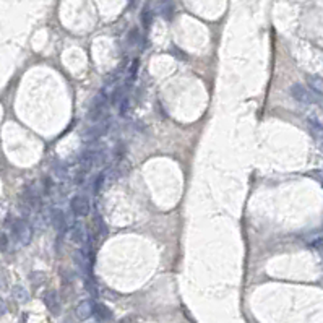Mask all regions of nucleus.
Here are the masks:
<instances>
[{"label":"nucleus","instance_id":"obj_11","mask_svg":"<svg viewBox=\"0 0 323 323\" xmlns=\"http://www.w3.org/2000/svg\"><path fill=\"white\" fill-rule=\"evenodd\" d=\"M15 296L18 297L20 301H26L28 299V293L24 291V289L21 287V286H18V287H15Z\"/></svg>","mask_w":323,"mask_h":323},{"label":"nucleus","instance_id":"obj_2","mask_svg":"<svg viewBox=\"0 0 323 323\" xmlns=\"http://www.w3.org/2000/svg\"><path fill=\"white\" fill-rule=\"evenodd\" d=\"M89 210H91V205H89V200L86 195H75L72 197L70 200V211L73 216L77 218H83V216H88L89 214Z\"/></svg>","mask_w":323,"mask_h":323},{"label":"nucleus","instance_id":"obj_3","mask_svg":"<svg viewBox=\"0 0 323 323\" xmlns=\"http://www.w3.org/2000/svg\"><path fill=\"white\" fill-rule=\"evenodd\" d=\"M291 96L304 106H315L313 104V91L305 88L301 83H294L291 86Z\"/></svg>","mask_w":323,"mask_h":323},{"label":"nucleus","instance_id":"obj_7","mask_svg":"<svg viewBox=\"0 0 323 323\" xmlns=\"http://www.w3.org/2000/svg\"><path fill=\"white\" fill-rule=\"evenodd\" d=\"M307 83H309V86H310V89L313 91V93H318V94L323 96V78L315 77V75H309L307 77Z\"/></svg>","mask_w":323,"mask_h":323},{"label":"nucleus","instance_id":"obj_5","mask_svg":"<svg viewBox=\"0 0 323 323\" xmlns=\"http://www.w3.org/2000/svg\"><path fill=\"white\" fill-rule=\"evenodd\" d=\"M51 218H52V224L54 228L59 231V233H63V231L69 229V224H67V216H65V213L59 208L52 210L51 213Z\"/></svg>","mask_w":323,"mask_h":323},{"label":"nucleus","instance_id":"obj_4","mask_svg":"<svg viewBox=\"0 0 323 323\" xmlns=\"http://www.w3.org/2000/svg\"><path fill=\"white\" fill-rule=\"evenodd\" d=\"M69 239H70V242L77 244V245L85 244L88 241V234H86L85 228H83V224H80V222H73L69 229Z\"/></svg>","mask_w":323,"mask_h":323},{"label":"nucleus","instance_id":"obj_6","mask_svg":"<svg viewBox=\"0 0 323 323\" xmlns=\"http://www.w3.org/2000/svg\"><path fill=\"white\" fill-rule=\"evenodd\" d=\"M93 307H94V305L91 304L89 301H81L77 305V310H75L77 312V317L81 318V320H86L91 315V313H93Z\"/></svg>","mask_w":323,"mask_h":323},{"label":"nucleus","instance_id":"obj_8","mask_svg":"<svg viewBox=\"0 0 323 323\" xmlns=\"http://www.w3.org/2000/svg\"><path fill=\"white\" fill-rule=\"evenodd\" d=\"M44 301H46V305L49 309H51L54 313H57L59 312V299H57V294L54 293V291H49V293H46V296H44Z\"/></svg>","mask_w":323,"mask_h":323},{"label":"nucleus","instance_id":"obj_10","mask_svg":"<svg viewBox=\"0 0 323 323\" xmlns=\"http://www.w3.org/2000/svg\"><path fill=\"white\" fill-rule=\"evenodd\" d=\"M125 145L123 143H117L114 148V159L115 161H122L123 159V156H125Z\"/></svg>","mask_w":323,"mask_h":323},{"label":"nucleus","instance_id":"obj_12","mask_svg":"<svg viewBox=\"0 0 323 323\" xmlns=\"http://www.w3.org/2000/svg\"><path fill=\"white\" fill-rule=\"evenodd\" d=\"M8 247V237L5 234H0V250L5 252Z\"/></svg>","mask_w":323,"mask_h":323},{"label":"nucleus","instance_id":"obj_1","mask_svg":"<svg viewBox=\"0 0 323 323\" xmlns=\"http://www.w3.org/2000/svg\"><path fill=\"white\" fill-rule=\"evenodd\" d=\"M13 234L16 237V241H18L21 245H28L31 242V237H33V228L26 219H15L13 221Z\"/></svg>","mask_w":323,"mask_h":323},{"label":"nucleus","instance_id":"obj_9","mask_svg":"<svg viewBox=\"0 0 323 323\" xmlns=\"http://www.w3.org/2000/svg\"><path fill=\"white\" fill-rule=\"evenodd\" d=\"M93 312H94V315L98 318H107V317H111V312L107 310V307H104L103 304H96L94 307H93Z\"/></svg>","mask_w":323,"mask_h":323}]
</instances>
